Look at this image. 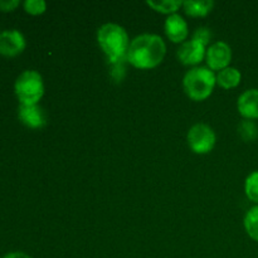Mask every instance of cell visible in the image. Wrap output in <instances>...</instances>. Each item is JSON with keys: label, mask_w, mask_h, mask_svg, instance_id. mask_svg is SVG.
<instances>
[{"label": "cell", "mask_w": 258, "mask_h": 258, "mask_svg": "<svg viewBox=\"0 0 258 258\" xmlns=\"http://www.w3.org/2000/svg\"><path fill=\"white\" fill-rule=\"evenodd\" d=\"M146 4L155 12L166 14L168 17L176 14V12L183 7V2H180V0H158V2L156 0H148Z\"/></svg>", "instance_id": "cell-14"}, {"label": "cell", "mask_w": 258, "mask_h": 258, "mask_svg": "<svg viewBox=\"0 0 258 258\" xmlns=\"http://www.w3.org/2000/svg\"><path fill=\"white\" fill-rule=\"evenodd\" d=\"M242 81V73L238 68L229 67L224 68V70L219 71L217 73V85L219 87L224 88V90H231V88H236L239 86Z\"/></svg>", "instance_id": "cell-12"}, {"label": "cell", "mask_w": 258, "mask_h": 258, "mask_svg": "<svg viewBox=\"0 0 258 258\" xmlns=\"http://www.w3.org/2000/svg\"><path fill=\"white\" fill-rule=\"evenodd\" d=\"M0 258H32V257H30L28 253H25V252L17 251V252H9V253L5 254L4 257H0Z\"/></svg>", "instance_id": "cell-22"}, {"label": "cell", "mask_w": 258, "mask_h": 258, "mask_svg": "<svg viewBox=\"0 0 258 258\" xmlns=\"http://www.w3.org/2000/svg\"><path fill=\"white\" fill-rule=\"evenodd\" d=\"M97 43L108 62L116 63L126 59L131 42L125 28L116 23H106L97 29Z\"/></svg>", "instance_id": "cell-2"}, {"label": "cell", "mask_w": 258, "mask_h": 258, "mask_svg": "<svg viewBox=\"0 0 258 258\" xmlns=\"http://www.w3.org/2000/svg\"><path fill=\"white\" fill-rule=\"evenodd\" d=\"M164 30L169 39L173 43H184L189 35V27L186 20L180 14L169 15L164 24Z\"/></svg>", "instance_id": "cell-10"}, {"label": "cell", "mask_w": 258, "mask_h": 258, "mask_svg": "<svg viewBox=\"0 0 258 258\" xmlns=\"http://www.w3.org/2000/svg\"><path fill=\"white\" fill-rule=\"evenodd\" d=\"M207 48L208 47L194 39L185 40L176 50V57L181 64L198 67L199 63L206 59Z\"/></svg>", "instance_id": "cell-8"}, {"label": "cell", "mask_w": 258, "mask_h": 258, "mask_svg": "<svg viewBox=\"0 0 258 258\" xmlns=\"http://www.w3.org/2000/svg\"><path fill=\"white\" fill-rule=\"evenodd\" d=\"M246 233L254 242H258V206H253L247 211L243 219Z\"/></svg>", "instance_id": "cell-15"}, {"label": "cell", "mask_w": 258, "mask_h": 258, "mask_svg": "<svg viewBox=\"0 0 258 258\" xmlns=\"http://www.w3.org/2000/svg\"><path fill=\"white\" fill-rule=\"evenodd\" d=\"M27 47L24 34L18 29H8L0 33V55L12 58L22 54Z\"/></svg>", "instance_id": "cell-7"}, {"label": "cell", "mask_w": 258, "mask_h": 258, "mask_svg": "<svg viewBox=\"0 0 258 258\" xmlns=\"http://www.w3.org/2000/svg\"><path fill=\"white\" fill-rule=\"evenodd\" d=\"M212 37H213V34H212V30L209 29V28L199 27V28H197L196 32L193 33V35H191V39L197 40V42L202 43V44H204L206 47H208Z\"/></svg>", "instance_id": "cell-19"}, {"label": "cell", "mask_w": 258, "mask_h": 258, "mask_svg": "<svg viewBox=\"0 0 258 258\" xmlns=\"http://www.w3.org/2000/svg\"><path fill=\"white\" fill-rule=\"evenodd\" d=\"M217 85V75L208 67L198 66L185 73L183 88L186 96L193 101H204L213 93Z\"/></svg>", "instance_id": "cell-3"}, {"label": "cell", "mask_w": 258, "mask_h": 258, "mask_svg": "<svg viewBox=\"0 0 258 258\" xmlns=\"http://www.w3.org/2000/svg\"><path fill=\"white\" fill-rule=\"evenodd\" d=\"M111 64V71H110V75L116 82H121L125 77V64H123V60H120V62H116V63H110Z\"/></svg>", "instance_id": "cell-20"}, {"label": "cell", "mask_w": 258, "mask_h": 258, "mask_svg": "<svg viewBox=\"0 0 258 258\" xmlns=\"http://www.w3.org/2000/svg\"><path fill=\"white\" fill-rule=\"evenodd\" d=\"M44 90L42 75L33 70L20 73L14 83V92L20 105H38L44 96Z\"/></svg>", "instance_id": "cell-4"}, {"label": "cell", "mask_w": 258, "mask_h": 258, "mask_svg": "<svg viewBox=\"0 0 258 258\" xmlns=\"http://www.w3.org/2000/svg\"><path fill=\"white\" fill-rule=\"evenodd\" d=\"M18 117L23 125L33 130L47 125V113L39 105H20L18 108Z\"/></svg>", "instance_id": "cell-9"}, {"label": "cell", "mask_w": 258, "mask_h": 258, "mask_svg": "<svg viewBox=\"0 0 258 258\" xmlns=\"http://www.w3.org/2000/svg\"><path fill=\"white\" fill-rule=\"evenodd\" d=\"M237 110L244 120L258 118V88H249L241 93L237 100Z\"/></svg>", "instance_id": "cell-11"}, {"label": "cell", "mask_w": 258, "mask_h": 258, "mask_svg": "<svg viewBox=\"0 0 258 258\" xmlns=\"http://www.w3.org/2000/svg\"><path fill=\"white\" fill-rule=\"evenodd\" d=\"M23 8L30 15H40L47 10V3L44 0H25Z\"/></svg>", "instance_id": "cell-18"}, {"label": "cell", "mask_w": 258, "mask_h": 258, "mask_svg": "<svg viewBox=\"0 0 258 258\" xmlns=\"http://www.w3.org/2000/svg\"><path fill=\"white\" fill-rule=\"evenodd\" d=\"M238 135L244 143H252L258 138V126L254 121L243 120L238 125Z\"/></svg>", "instance_id": "cell-16"}, {"label": "cell", "mask_w": 258, "mask_h": 258, "mask_svg": "<svg viewBox=\"0 0 258 258\" xmlns=\"http://www.w3.org/2000/svg\"><path fill=\"white\" fill-rule=\"evenodd\" d=\"M183 8L189 17L203 18L207 17L213 10V0H202V2H194V0H186L183 3Z\"/></svg>", "instance_id": "cell-13"}, {"label": "cell", "mask_w": 258, "mask_h": 258, "mask_svg": "<svg viewBox=\"0 0 258 258\" xmlns=\"http://www.w3.org/2000/svg\"><path fill=\"white\" fill-rule=\"evenodd\" d=\"M244 193L248 201L258 206V170L252 171L244 180Z\"/></svg>", "instance_id": "cell-17"}, {"label": "cell", "mask_w": 258, "mask_h": 258, "mask_svg": "<svg viewBox=\"0 0 258 258\" xmlns=\"http://www.w3.org/2000/svg\"><path fill=\"white\" fill-rule=\"evenodd\" d=\"M232 48L228 43L223 42V40H218V42L212 43L208 45L206 53V62L207 67L209 70L214 71H222L224 68L229 67L232 60Z\"/></svg>", "instance_id": "cell-6"}, {"label": "cell", "mask_w": 258, "mask_h": 258, "mask_svg": "<svg viewBox=\"0 0 258 258\" xmlns=\"http://www.w3.org/2000/svg\"><path fill=\"white\" fill-rule=\"evenodd\" d=\"M186 141L193 153L204 155L211 153L217 143V135L213 128L203 122L191 126L186 135Z\"/></svg>", "instance_id": "cell-5"}, {"label": "cell", "mask_w": 258, "mask_h": 258, "mask_svg": "<svg viewBox=\"0 0 258 258\" xmlns=\"http://www.w3.org/2000/svg\"><path fill=\"white\" fill-rule=\"evenodd\" d=\"M20 5L19 0H0V12H14Z\"/></svg>", "instance_id": "cell-21"}, {"label": "cell", "mask_w": 258, "mask_h": 258, "mask_svg": "<svg viewBox=\"0 0 258 258\" xmlns=\"http://www.w3.org/2000/svg\"><path fill=\"white\" fill-rule=\"evenodd\" d=\"M166 54V44L158 34L144 33L134 38L126 60L139 70H151L160 64Z\"/></svg>", "instance_id": "cell-1"}]
</instances>
